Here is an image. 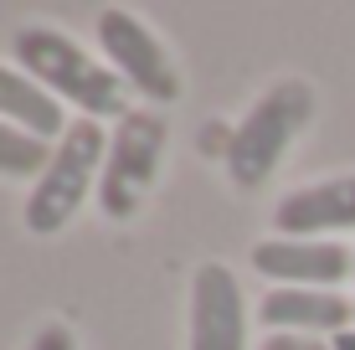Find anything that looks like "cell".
<instances>
[{
  "label": "cell",
  "mask_w": 355,
  "mask_h": 350,
  "mask_svg": "<svg viewBox=\"0 0 355 350\" xmlns=\"http://www.w3.org/2000/svg\"><path fill=\"white\" fill-rule=\"evenodd\" d=\"M10 57L26 78H36L57 103H72L83 119H114L119 124L129 114V82L46 21H26L10 31Z\"/></svg>",
  "instance_id": "obj_1"
},
{
  "label": "cell",
  "mask_w": 355,
  "mask_h": 350,
  "mask_svg": "<svg viewBox=\"0 0 355 350\" xmlns=\"http://www.w3.org/2000/svg\"><path fill=\"white\" fill-rule=\"evenodd\" d=\"M309 119H314V88L309 82H299V78L273 82V88L242 114V124L227 134V150H222L227 180L242 191V196L263 191L268 180L278 175L288 144L309 129Z\"/></svg>",
  "instance_id": "obj_2"
},
{
  "label": "cell",
  "mask_w": 355,
  "mask_h": 350,
  "mask_svg": "<svg viewBox=\"0 0 355 350\" xmlns=\"http://www.w3.org/2000/svg\"><path fill=\"white\" fill-rule=\"evenodd\" d=\"M108 160V134L98 119H72L67 134L52 144V160L46 170L31 180L21 222L31 237H57L72 216L83 211V201L98 196V175Z\"/></svg>",
  "instance_id": "obj_3"
},
{
  "label": "cell",
  "mask_w": 355,
  "mask_h": 350,
  "mask_svg": "<svg viewBox=\"0 0 355 350\" xmlns=\"http://www.w3.org/2000/svg\"><path fill=\"white\" fill-rule=\"evenodd\" d=\"M160 160H165V119L150 114V108H129L108 134V160H103L98 196H93L98 211L108 222H129L150 196Z\"/></svg>",
  "instance_id": "obj_4"
},
{
  "label": "cell",
  "mask_w": 355,
  "mask_h": 350,
  "mask_svg": "<svg viewBox=\"0 0 355 350\" xmlns=\"http://www.w3.org/2000/svg\"><path fill=\"white\" fill-rule=\"evenodd\" d=\"M93 36L103 46V62L129 82L134 93H144V103H175L180 98V72L170 62L165 42L144 26L139 16H129L124 6L98 10Z\"/></svg>",
  "instance_id": "obj_5"
},
{
  "label": "cell",
  "mask_w": 355,
  "mask_h": 350,
  "mask_svg": "<svg viewBox=\"0 0 355 350\" xmlns=\"http://www.w3.org/2000/svg\"><path fill=\"white\" fill-rule=\"evenodd\" d=\"M186 350H248V299L227 263H201L191 273Z\"/></svg>",
  "instance_id": "obj_6"
},
{
  "label": "cell",
  "mask_w": 355,
  "mask_h": 350,
  "mask_svg": "<svg viewBox=\"0 0 355 350\" xmlns=\"http://www.w3.org/2000/svg\"><path fill=\"white\" fill-rule=\"evenodd\" d=\"M252 268L273 288H335L355 273V258L345 243L320 237V243H299V237H268L252 247Z\"/></svg>",
  "instance_id": "obj_7"
},
{
  "label": "cell",
  "mask_w": 355,
  "mask_h": 350,
  "mask_svg": "<svg viewBox=\"0 0 355 350\" xmlns=\"http://www.w3.org/2000/svg\"><path fill=\"white\" fill-rule=\"evenodd\" d=\"M350 227H355V175L299 186L273 207V232L299 237V243H320V232H350Z\"/></svg>",
  "instance_id": "obj_8"
},
{
  "label": "cell",
  "mask_w": 355,
  "mask_h": 350,
  "mask_svg": "<svg viewBox=\"0 0 355 350\" xmlns=\"http://www.w3.org/2000/svg\"><path fill=\"white\" fill-rule=\"evenodd\" d=\"M258 320L268 335H345L355 309L345 294L335 288H268L263 304H258Z\"/></svg>",
  "instance_id": "obj_9"
},
{
  "label": "cell",
  "mask_w": 355,
  "mask_h": 350,
  "mask_svg": "<svg viewBox=\"0 0 355 350\" xmlns=\"http://www.w3.org/2000/svg\"><path fill=\"white\" fill-rule=\"evenodd\" d=\"M0 119L16 124V129H26V134H36V139H46V144H57L67 134L62 103H57L36 78H26L16 62H0Z\"/></svg>",
  "instance_id": "obj_10"
},
{
  "label": "cell",
  "mask_w": 355,
  "mask_h": 350,
  "mask_svg": "<svg viewBox=\"0 0 355 350\" xmlns=\"http://www.w3.org/2000/svg\"><path fill=\"white\" fill-rule=\"evenodd\" d=\"M46 160H52V144L0 119V175L6 180H36L46 170Z\"/></svg>",
  "instance_id": "obj_11"
},
{
  "label": "cell",
  "mask_w": 355,
  "mask_h": 350,
  "mask_svg": "<svg viewBox=\"0 0 355 350\" xmlns=\"http://www.w3.org/2000/svg\"><path fill=\"white\" fill-rule=\"evenodd\" d=\"M26 350H78V335H72V324H62V320H46L42 330L31 335Z\"/></svg>",
  "instance_id": "obj_12"
},
{
  "label": "cell",
  "mask_w": 355,
  "mask_h": 350,
  "mask_svg": "<svg viewBox=\"0 0 355 350\" xmlns=\"http://www.w3.org/2000/svg\"><path fill=\"white\" fill-rule=\"evenodd\" d=\"M258 350H335L329 340H314V335H263Z\"/></svg>",
  "instance_id": "obj_13"
},
{
  "label": "cell",
  "mask_w": 355,
  "mask_h": 350,
  "mask_svg": "<svg viewBox=\"0 0 355 350\" xmlns=\"http://www.w3.org/2000/svg\"><path fill=\"white\" fill-rule=\"evenodd\" d=\"M329 345H335V350H355V335L345 330V335H335V340H329Z\"/></svg>",
  "instance_id": "obj_14"
}]
</instances>
